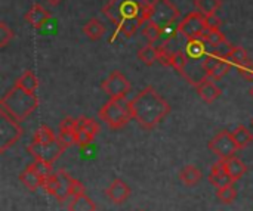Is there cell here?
Returning <instances> with one entry per match:
<instances>
[{
    "label": "cell",
    "instance_id": "8992f818",
    "mask_svg": "<svg viewBox=\"0 0 253 211\" xmlns=\"http://www.w3.org/2000/svg\"><path fill=\"white\" fill-rule=\"evenodd\" d=\"M21 135L22 129L19 126V121L0 109V152L3 154L12 145H15Z\"/></svg>",
    "mask_w": 253,
    "mask_h": 211
},
{
    "label": "cell",
    "instance_id": "60d3db41",
    "mask_svg": "<svg viewBox=\"0 0 253 211\" xmlns=\"http://www.w3.org/2000/svg\"><path fill=\"white\" fill-rule=\"evenodd\" d=\"M249 93H251V96H252V98H253V87H252V89H251V92H249Z\"/></svg>",
    "mask_w": 253,
    "mask_h": 211
},
{
    "label": "cell",
    "instance_id": "f35d334b",
    "mask_svg": "<svg viewBox=\"0 0 253 211\" xmlns=\"http://www.w3.org/2000/svg\"><path fill=\"white\" fill-rule=\"evenodd\" d=\"M206 24H208V30H212V28H221L222 21H221L216 15H212V16H206Z\"/></svg>",
    "mask_w": 253,
    "mask_h": 211
},
{
    "label": "cell",
    "instance_id": "b9f144b4",
    "mask_svg": "<svg viewBox=\"0 0 253 211\" xmlns=\"http://www.w3.org/2000/svg\"><path fill=\"white\" fill-rule=\"evenodd\" d=\"M252 126H253V120H252Z\"/></svg>",
    "mask_w": 253,
    "mask_h": 211
},
{
    "label": "cell",
    "instance_id": "ab89813d",
    "mask_svg": "<svg viewBox=\"0 0 253 211\" xmlns=\"http://www.w3.org/2000/svg\"><path fill=\"white\" fill-rule=\"evenodd\" d=\"M46 1H47L49 4H52V6H56V4H59L62 0H46Z\"/></svg>",
    "mask_w": 253,
    "mask_h": 211
},
{
    "label": "cell",
    "instance_id": "ac0fdd59",
    "mask_svg": "<svg viewBox=\"0 0 253 211\" xmlns=\"http://www.w3.org/2000/svg\"><path fill=\"white\" fill-rule=\"evenodd\" d=\"M185 53L193 61H202L209 55L208 53V43L205 41L203 37L191 38L185 43Z\"/></svg>",
    "mask_w": 253,
    "mask_h": 211
},
{
    "label": "cell",
    "instance_id": "1f68e13d",
    "mask_svg": "<svg viewBox=\"0 0 253 211\" xmlns=\"http://www.w3.org/2000/svg\"><path fill=\"white\" fill-rule=\"evenodd\" d=\"M216 198H218L222 204H231V203L237 198V191H236L234 185L224 186V188H218V191H216Z\"/></svg>",
    "mask_w": 253,
    "mask_h": 211
},
{
    "label": "cell",
    "instance_id": "6da1fadb",
    "mask_svg": "<svg viewBox=\"0 0 253 211\" xmlns=\"http://www.w3.org/2000/svg\"><path fill=\"white\" fill-rule=\"evenodd\" d=\"M150 12V0H108L102 7V13L116 25L111 41L119 33H123L126 37H132L139 25L148 22Z\"/></svg>",
    "mask_w": 253,
    "mask_h": 211
},
{
    "label": "cell",
    "instance_id": "d4e9b609",
    "mask_svg": "<svg viewBox=\"0 0 253 211\" xmlns=\"http://www.w3.org/2000/svg\"><path fill=\"white\" fill-rule=\"evenodd\" d=\"M15 84H18L19 87H22L24 90H27V92H30V93H36V90L39 89V78L34 75L33 71H25V72L16 80Z\"/></svg>",
    "mask_w": 253,
    "mask_h": 211
},
{
    "label": "cell",
    "instance_id": "d6986e66",
    "mask_svg": "<svg viewBox=\"0 0 253 211\" xmlns=\"http://www.w3.org/2000/svg\"><path fill=\"white\" fill-rule=\"evenodd\" d=\"M19 180L30 191H36L39 188H43V183H44V180L40 177V175L34 170V167L31 164L19 175Z\"/></svg>",
    "mask_w": 253,
    "mask_h": 211
},
{
    "label": "cell",
    "instance_id": "e575fe53",
    "mask_svg": "<svg viewBox=\"0 0 253 211\" xmlns=\"http://www.w3.org/2000/svg\"><path fill=\"white\" fill-rule=\"evenodd\" d=\"M230 68H231V64L227 61V59H224L215 70H213V72L209 75V78H212V80H221L224 75H227L228 74V71H230Z\"/></svg>",
    "mask_w": 253,
    "mask_h": 211
},
{
    "label": "cell",
    "instance_id": "484cf974",
    "mask_svg": "<svg viewBox=\"0 0 253 211\" xmlns=\"http://www.w3.org/2000/svg\"><path fill=\"white\" fill-rule=\"evenodd\" d=\"M33 142L40 143V145H49V143L56 142V136H55V133L52 132L50 127H47V126H40V127L34 132V135H33Z\"/></svg>",
    "mask_w": 253,
    "mask_h": 211
},
{
    "label": "cell",
    "instance_id": "f546056e",
    "mask_svg": "<svg viewBox=\"0 0 253 211\" xmlns=\"http://www.w3.org/2000/svg\"><path fill=\"white\" fill-rule=\"evenodd\" d=\"M169 52H170V50H169ZM187 64H188V56H187L185 52H182V50H179V49L170 52V67L175 68L178 72L184 74Z\"/></svg>",
    "mask_w": 253,
    "mask_h": 211
},
{
    "label": "cell",
    "instance_id": "ffe728a7",
    "mask_svg": "<svg viewBox=\"0 0 253 211\" xmlns=\"http://www.w3.org/2000/svg\"><path fill=\"white\" fill-rule=\"evenodd\" d=\"M224 164H225V169H227L228 175L231 176V179H233L234 182L240 180V179L246 175V172H248L246 164H245L240 158H237L236 155H234V157H230V158H227V160H224Z\"/></svg>",
    "mask_w": 253,
    "mask_h": 211
},
{
    "label": "cell",
    "instance_id": "4316f807",
    "mask_svg": "<svg viewBox=\"0 0 253 211\" xmlns=\"http://www.w3.org/2000/svg\"><path fill=\"white\" fill-rule=\"evenodd\" d=\"M159 55H160V49L154 47L153 43H150L138 50V58L147 65H153L156 61H159Z\"/></svg>",
    "mask_w": 253,
    "mask_h": 211
},
{
    "label": "cell",
    "instance_id": "5bb4252c",
    "mask_svg": "<svg viewBox=\"0 0 253 211\" xmlns=\"http://www.w3.org/2000/svg\"><path fill=\"white\" fill-rule=\"evenodd\" d=\"M209 180L216 188H224V186L234 185V180L231 179V176L228 175V172L225 169L224 160H219V161L212 164L211 173H209Z\"/></svg>",
    "mask_w": 253,
    "mask_h": 211
},
{
    "label": "cell",
    "instance_id": "74e56055",
    "mask_svg": "<svg viewBox=\"0 0 253 211\" xmlns=\"http://www.w3.org/2000/svg\"><path fill=\"white\" fill-rule=\"evenodd\" d=\"M239 72H240V75L242 77H245L246 80H249V81H252L253 80V62H248V64H245V65H242V67H239Z\"/></svg>",
    "mask_w": 253,
    "mask_h": 211
},
{
    "label": "cell",
    "instance_id": "cb8c5ba5",
    "mask_svg": "<svg viewBox=\"0 0 253 211\" xmlns=\"http://www.w3.org/2000/svg\"><path fill=\"white\" fill-rule=\"evenodd\" d=\"M221 4H222L221 0H194V6H196L197 12H200L203 16L216 15Z\"/></svg>",
    "mask_w": 253,
    "mask_h": 211
},
{
    "label": "cell",
    "instance_id": "7c38bea8",
    "mask_svg": "<svg viewBox=\"0 0 253 211\" xmlns=\"http://www.w3.org/2000/svg\"><path fill=\"white\" fill-rule=\"evenodd\" d=\"M99 133V124L87 117H82L77 120V145L80 148H87L95 136Z\"/></svg>",
    "mask_w": 253,
    "mask_h": 211
},
{
    "label": "cell",
    "instance_id": "277c9868",
    "mask_svg": "<svg viewBox=\"0 0 253 211\" xmlns=\"http://www.w3.org/2000/svg\"><path fill=\"white\" fill-rule=\"evenodd\" d=\"M99 118L113 130L125 127L133 118L132 101L126 98H111L99 109Z\"/></svg>",
    "mask_w": 253,
    "mask_h": 211
},
{
    "label": "cell",
    "instance_id": "83f0119b",
    "mask_svg": "<svg viewBox=\"0 0 253 211\" xmlns=\"http://www.w3.org/2000/svg\"><path fill=\"white\" fill-rule=\"evenodd\" d=\"M83 33H84L90 40H99V38H102V35L105 34V28H104V25H102L98 19H90V21L83 27Z\"/></svg>",
    "mask_w": 253,
    "mask_h": 211
},
{
    "label": "cell",
    "instance_id": "3957f363",
    "mask_svg": "<svg viewBox=\"0 0 253 211\" xmlns=\"http://www.w3.org/2000/svg\"><path fill=\"white\" fill-rule=\"evenodd\" d=\"M39 106V98L36 93H30L13 84V87L0 99V109L9 114L16 121H22L30 117Z\"/></svg>",
    "mask_w": 253,
    "mask_h": 211
},
{
    "label": "cell",
    "instance_id": "603a6c76",
    "mask_svg": "<svg viewBox=\"0 0 253 211\" xmlns=\"http://www.w3.org/2000/svg\"><path fill=\"white\" fill-rule=\"evenodd\" d=\"M68 211H96V206L86 194H83L73 197L71 203L68 204Z\"/></svg>",
    "mask_w": 253,
    "mask_h": 211
},
{
    "label": "cell",
    "instance_id": "8fae6325",
    "mask_svg": "<svg viewBox=\"0 0 253 211\" xmlns=\"http://www.w3.org/2000/svg\"><path fill=\"white\" fill-rule=\"evenodd\" d=\"M65 149H62L58 141L49 145H40V143L31 142V145L28 146V152L34 157V160H42L49 164H53L62 155Z\"/></svg>",
    "mask_w": 253,
    "mask_h": 211
},
{
    "label": "cell",
    "instance_id": "d590c367",
    "mask_svg": "<svg viewBox=\"0 0 253 211\" xmlns=\"http://www.w3.org/2000/svg\"><path fill=\"white\" fill-rule=\"evenodd\" d=\"M12 38H13V31L4 22H0V47H4Z\"/></svg>",
    "mask_w": 253,
    "mask_h": 211
},
{
    "label": "cell",
    "instance_id": "5b68a950",
    "mask_svg": "<svg viewBox=\"0 0 253 211\" xmlns=\"http://www.w3.org/2000/svg\"><path fill=\"white\" fill-rule=\"evenodd\" d=\"M179 16V9L170 0H153L148 22H154L160 28H166L173 24Z\"/></svg>",
    "mask_w": 253,
    "mask_h": 211
},
{
    "label": "cell",
    "instance_id": "52a82bcc",
    "mask_svg": "<svg viewBox=\"0 0 253 211\" xmlns=\"http://www.w3.org/2000/svg\"><path fill=\"white\" fill-rule=\"evenodd\" d=\"M71 180L73 177L65 172V170H59L56 173H53L50 177H47L43 183V189L55 197L58 201H65L68 197H71L70 189H71Z\"/></svg>",
    "mask_w": 253,
    "mask_h": 211
},
{
    "label": "cell",
    "instance_id": "30bf717a",
    "mask_svg": "<svg viewBox=\"0 0 253 211\" xmlns=\"http://www.w3.org/2000/svg\"><path fill=\"white\" fill-rule=\"evenodd\" d=\"M102 90L110 98H126V95L130 92V81L120 71H113L107 80H104Z\"/></svg>",
    "mask_w": 253,
    "mask_h": 211
},
{
    "label": "cell",
    "instance_id": "836d02e7",
    "mask_svg": "<svg viewBox=\"0 0 253 211\" xmlns=\"http://www.w3.org/2000/svg\"><path fill=\"white\" fill-rule=\"evenodd\" d=\"M31 166L34 167V170L40 175V177L43 180H46L47 177L52 176V164H49L46 161H42V160H36Z\"/></svg>",
    "mask_w": 253,
    "mask_h": 211
},
{
    "label": "cell",
    "instance_id": "4dcf8cb0",
    "mask_svg": "<svg viewBox=\"0 0 253 211\" xmlns=\"http://www.w3.org/2000/svg\"><path fill=\"white\" fill-rule=\"evenodd\" d=\"M202 37H203V38H205V41H206L208 44H211L212 47H215V46H218V44H221V43L227 41V38H225L224 33L221 31V28L206 30V33H205Z\"/></svg>",
    "mask_w": 253,
    "mask_h": 211
},
{
    "label": "cell",
    "instance_id": "d6a6232c",
    "mask_svg": "<svg viewBox=\"0 0 253 211\" xmlns=\"http://www.w3.org/2000/svg\"><path fill=\"white\" fill-rule=\"evenodd\" d=\"M163 34V28H160L159 25H156L154 22H148L144 28V35L148 38L150 43H154L157 41Z\"/></svg>",
    "mask_w": 253,
    "mask_h": 211
},
{
    "label": "cell",
    "instance_id": "f1b7e54d",
    "mask_svg": "<svg viewBox=\"0 0 253 211\" xmlns=\"http://www.w3.org/2000/svg\"><path fill=\"white\" fill-rule=\"evenodd\" d=\"M227 61H228L231 65H236L237 68L242 67V65H245V64H248V62H251L248 52H246L242 46L233 47L231 52H230V55L227 56Z\"/></svg>",
    "mask_w": 253,
    "mask_h": 211
},
{
    "label": "cell",
    "instance_id": "ba28073f",
    "mask_svg": "<svg viewBox=\"0 0 253 211\" xmlns=\"http://www.w3.org/2000/svg\"><path fill=\"white\" fill-rule=\"evenodd\" d=\"M208 30L206 16H203L200 12H191L188 13L179 24H178V33L185 37L187 40L202 37Z\"/></svg>",
    "mask_w": 253,
    "mask_h": 211
},
{
    "label": "cell",
    "instance_id": "9c48e42d",
    "mask_svg": "<svg viewBox=\"0 0 253 211\" xmlns=\"http://www.w3.org/2000/svg\"><path fill=\"white\" fill-rule=\"evenodd\" d=\"M209 149L215 155H218L219 160H227V158L236 155V152L239 151V146H237L231 132L222 130L209 142Z\"/></svg>",
    "mask_w": 253,
    "mask_h": 211
},
{
    "label": "cell",
    "instance_id": "44dd1931",
    "mask_svg": "<svg viewBox=\"0 0 253 211\" xmlns=\"http://www.w3.org/2000/svg\"><path fill=\"white\" fill-rule=\"evenodd\" d=\"M179 179L187 186H196L202 180V172L194 164H188L179 172Z\"/></svg>",
    "mask_w": 253,
    "mask_h": 211
},
{
    "label": "cell",
    "instance_id": "e0dca14e",
    "mask_svg": "<svg viewBox=\"0 0 253 211\" xmlns=\"http://www.w3.org/2000/svg\"><path fill=\"white\" fill-rule=\"evenodd\" d=\"M215 80H212V78H206V80H203L202 83H199L197 86H196V89H197V93H199V96L202 98V101H205L206 104H213L219 96H221V89L213 83Z\"/></svg>",
    "mask_w": 253,
    "mask_h": 211
},
{
    "label": "cell",
    "instance_id": "9a60e30c",
    "mask_svg": "<svg viewBox=\"0 0 253 211\" xmlns=\"http://www.w3.org/2000/svg\"><path fill=\"white\" fill-rule=\"evenodd\" d=\"M105 195L108 197V200L114 204H123L127 201V198L130 197V188L122 180V179H116L113 180V183L107 188Z\"/></svg>",
    "mask_w": 253,
    "mask_h": 211
},
{
    "label": "cell",
    "instance_id": "4fadbf2b",
    "mask_svg": "<svg viewBox=\"0 0 253 211\" xmlns=\"http://www.w3.org/2000/svg\"><path fill=\"white\" fill-rule=\"evenodd\" d=\"M58 143L62 149H67L73 145H77V120L67 117L59 124V133L56 136Z\"/></svg>",
    "mask_w": 253,
    "mask_h": 211
},
{
    "label": "cell",
    "instance_id": "7402d4cb",
    "mask_svg": "<svg viewBox=\"0 0 253 211\" xmlns=\"http://www.w3.org/2000/svg\"><path fill=\"white\" fill-rule=\"evenodd\" d=\"M239 149H245L248 148L253 142V135L252 132L246 127V126H237L233 132H231Z\"/></svg>",
    "mask_w": 253,
    "mask_h": 211
},
{
    "label": "cell",
    "instance_id": "8d00e7d4",
    "mask_svg": "<svg viewBox=\"0 0 253 211\" xmlns=\"http://www.w3.org/2000/svg\"><path fill=\"white\" fill-rule=\"evenodd\" d=\"M70 194H71V198L73 197H79V195H83L84 194V185L82 182H79L77 179L73 177L71 180V189H70Z\"/></svg>",
    "mask_w": 253,
    "mask_h": 211
},
{
    "label": "cell",
    "instance_id": "7a4b0ae2",
    "mask_svg": "<svg viewBox=\"0 0 253 211\" xmlns=\"http://www.w3.org/2000/svg\"><path fill=\"white\" fill-rule=\"evenodd\" d=\"M133 118L145 130H153L170 112V105L153 87L147 86L132 101Z\"/></svg>",
    "mask_w": 253,
    "mask_h": 211
},
{
    "label": "cell",
    "instance_id": "2e32d148",
    "mask_svg": "<svg viewBox=\"0 0 253 211\" xmlns=\"http://www.w3.org/2000/svg\"><path fill=\"white\" fill-rule=\"evenodd\" d=\"M49 19H50V13L39 3H34L30 7V10L25 13V21L36 30L42 28Z\"/></svg>",
    "mask_w": 253,
    "mask_h": 211
}]
</instances>
